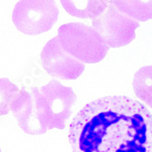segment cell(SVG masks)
Returning <instances> with one entry per match:
<instances>
[{
    "label": "cell",
    "mask_w": 152,
    "mask_h": 152,
    "mask_svg": "<svg viewBox=\"0 0 152 152\" xmlns=\"http://www.w3.org/2000/svg\"><path fill=\"white\" fill-rule=\"evenodd\" d=\"M69 141L72 152H152V113L132 97L106 96L78 111Z\"/></svg>",
    "instance_id": "obj_1"
},
{
    "label": "cell",
    "mask_w": 152,
    "mask_h": 152,
    "mask_svg": "<svg viewBox=\"0 0 152 152\" xmlns=\"http://www.w3.org/2000/svg\"><path fill=\"white\" fill-rule=\"evenodd\" d=\"M31 91L37 116L43 128L47 131L64 129L77 100L72 88L51 80L40 88H32Z\"/></svg>",
    "instance_id": "obj_2"
},
{
    "label": "cell",
    "mask_w": 152,
    "mask_h": 152,
    "mask_svg": "<svg viewBox=\"0 0 152 152\" xmlns=\"http://www.w3.org/2000/svg\"><path fill=\"white\" fill-rule=\"evenodd\" d=\"M58 40L66 52L83 63H98L107 56L110 47L94 28L79 22L61 25Z\"/></svg>",
    "instance_id": "obj_3"
},
{
    "label": "cell",
    "mask_w": 152,
    "mask_h": 152,
    "mask_svg": "<svg viewBox=\"0 0 152 152\" xmlns=\"http://www.w3.org/2000/svg\"><path fill=\"white\" fill-rule=\"evenodd\" d=\"M59 15L55 0H19L15 5L12 19L21 33L35 36L50 31Z\"/></svg>",
    "instance_id": "obj_4"
},
{
    "label": "cell",
    "mask_w": 152,
    "mask_h": 152,
    "mask_svg": "<svg viewBox=\"0 0 152 152\" xmlns=\"http://www.w3.org/2000/svg\"><path fill=\"white\" fill-rule=\"evenodd\" d=\"M92 26L110 48H119L129 45L135 40V31L140 24L123 14L114 5H110L101 15L92 20Z\"/></svg>",
    "instance_id": "obj_5"
},
{
    "label": "cell",
    "mask_w": 152,
    "mask_h": 152,
    "mask_svg": "<svg viewBox=\"0 0 152 152\" xmlns=\"http://www.w3.org/2000/svg\"><path fill=\"white\" fill-rule=\"evenodd\" d=\"M43 69L50 76L62 80H76L85 71V63L80 62L62 48L58 37L46 43L40 53Z\"/></svg>",
    "instance_id": "obj_6"
},
{
    "label": "cell",
    "mask_w": 152,
    "mask_h": 152,
    "mask_svg": "<svg viewBox=\"0 0 152 152\" xmlns=\"http://www.w3.org/2000/svg\"><path fill=\"white\" fill-rule=\"evenodd\" d=\"M12 111L21 129L31 135H40L47 132L40 124L31 91H20L12 104Z\"/></svg>",
    "instance_id": "obj_7"
},
{
    "label": "cell",
    "mask_w": 152,
    "mask_h": 152,
    "mask_svg": "<svg viewBox=\"0 0 152 152\" xmlns=\"http://www.w3.org/2000/svg\"><path fill=\"white\" fill-rule=\"evenodd\" d=\"M68 14L80 19H94L104 13L107 0H60Z\"/></svg>",
    "instance_id": "obj_8"
},
{
    "label": "cell",
    "mask_w": 152,
    "mask_h": 152,
    "mask_svg": "<svg viewBox=\"0 0 152 152\" xmlns=\"http://www.w3.org/2000/svg\"><path fill=\"white\" fill-rule=\"evenodd\" d=\"M113 3L119 12L135 21L152 20V0H113Z\"/></svg>",
    "instance_id": "obj_9"
},
{
    "label": "cell",
    "mask_w": 152,
    "mask_h": 152,
    "mask_svg": "<svg viewBox=\"0 0 152 152\" xmlns=\"http://www.w3.org/2000/svg\"><path fill=\"white\" fill-rule=\"evenodd\" d=\"M132 86L135 96L152 109V65L142 67L135 73Z\"/></svg>",
    "instance_id": "obj_10"
},
{
    "label": "cell",
    "mask_w": 152,
    "mask_h": 152,
    "mask_svg": "<svg viewBox=\"0 0 152 152\" xmlns=\"http://www.w3.org/2000/svg\"><path fill=\"white\" fill-rule=\"evenodd\" d=\"M20 91L9 78H0V117L12 110V104Z\"/></svg>",
    "instance_id": "obj_11"
},
{
    "label": "cell",
    "mask_w": 152,
    "mask_h": 152,
    "mask_svg": "<svg viewBox=\"0 0 152 152\" xmlns=\"http://www.w3.org/2000/svg\"><path fill=\"white\" fill-rule=\"evenodd\" d=\"M0 152H2V151H1V148H0Z\"/></svg>",
    "instance_id": "obj_12"
}]
</instances>
